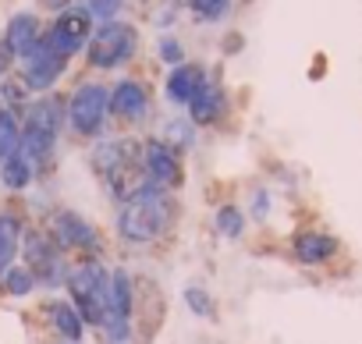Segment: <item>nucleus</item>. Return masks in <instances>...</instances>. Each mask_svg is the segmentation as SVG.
I'll list each match as a JSON object with an SVG mask.
<instances>
[{
	"instance_id": "1",
	"label": "nucleus",
	"mask_w": 362,
	"mask_h": 344,
	"mask_svg": "<svg viewBox=\"0 0 362 344\" xmlns=\"http://www.w3.org/2000/svg\"><path fill=\"white\" fill-rule=\"evenodd\" d=\"M170 224H174V203L160 189L139 192L135 199L121 203V213H117V235L124 242H132V245L156 242Z\"/></svg>"
},
{
	"instance_id": "2",
	"label": "nucleus",
	"mask_w": 362,
	"mask_h": 344,
	"mask_svg": "<svg viewBox=\"0 0 362 344\" xmlns=\"http://www.w3.org/2000/svg\"><path fill=\"white\" fill-rule=\"evenodd\" d=\"M68 291H71V305L78 309V316L93 326L107 323L110 312V273L103 263L86 259L68 273Z\"/></svg>"
},
{
	"instance_id": "3",
	"label": "nucleus",
	"mask_w": 362,
	"mask_h": 344,
	"mask_svg": "<svg viewBox=\"0 0 362 344\" xmlns=\"http://www.w3.org/2000/svg\"><path fill=\"white\" fill-rule=\"evenodd\" d=\"M135 47H139L135 25H128V22H107L89 40V64L93 68H103V71L121 68V64L132 61Z\"/></svg>"
},
{
	"instance_id": "4",
	"label": "nucleus",
	"mask_w": 362,
	"mask_h": 344,
	"mask_svg": "<svg viewBox=\"0 0 362 344\" xmlns=\"http://www.w3.org/2000/svg\"><path fill=\"white\" fill-rule=\"evenodd\" d=\"M107 110H110V93L103 85H96V82L78 85L75 96L68 100V124L78 135L93 138V135H100V128L107 121Z\"/></svg>"
},
{
	"instance_id": "5",
	"label": "nucleus",
	"mask_w": 362,
	"mask_h": 344,
	"mask_svg": "<svg viewBox=\"0 0 362 344\" xmlns=\"http://www.w3.org/2000/svg\"><path fill=\"white\" fill-rule=\"evenodd\" d=\"M25 266L33 270L36 284H61L64 280V263H61V245L47 231H29L25 235Z\"/></svg>"
},
{
	"instance_id": "6",
	"label": "nucleus",
	"mask_w": 362,
	"mask_h": 344,
	"mask_svg": "<svg viewBox=\"0 0 362 344\" xmlns=\"http://www.w3.org/2000/svg\"><path fill=\"white\" fill-rule=\"evenodd\" d=\"M61 57H71V54H78L82 47H89V40H93V18H89V11L82 8H71V11H64L54 25H50V32L43 36Z\"/></svg>"
},
{
	"instance_id": "7",
	"label": "nucleus",
	"mask_w": 362,
	"mask_h": 344,
	"mask_svg": "<svg viewBox=\"0 0 362 344\" xmlns=\"http://www.w3.org/2000/svg\"><path fill=\"white\" fill-rule=\"evenodd\" d=\"M64 68H68V57H61L47 40H40V43H36V50L22 57L25 85H29V89H40V93H43V89H50V85L64 75Z\"/></svg>"
},
{
	"instance_id": "8",
	"label": "nucleus",
	"mask_w": 362,
	"mask_h": 344,
	"mask_svg": "<svg viewBox=\"0 0 362 344\" xmlns=\"http://www.w3.org/2000/svg\"><path fill=\"white\" fill-rule=\"evenodd\" d=\"M142 167H146L149 185L160 189V192H170V189L181 185V163H177V153L167 149L160 138L146 142V149H142Z\"/></svg>"
},
{
	"instance_id": "9",
	"label": "nucleus",
	"mask_w": 362,
	"mask_h": 344,
	"mask_svg": "<svg viewBox=\"0 0 362 344\" xmlns=\"http://www.w3.org/2000/svg\"><path fill=\"white\" fill-rule=\"evenodd\" d=\"M54 238H57L61 249H75V252H96V249H100L96 227H93L86 217L71 213V210H61V213L54 217Z\"/></svg>"
},
{
	"instance_id": "10",
	"label": "nucleus",
	"mask_w": 362,
	"mask_h": 344,
	"mask_svg": "<svg viewBox=\"0 0 362 344\" xmlns=\"http://www.w3.org/2000/svg\"><path fill=\"white\" fill-rule=\"evenodd\" d=\"M146 110H149V93H146L142 82L124 78V82H117V85L110 89V114H114V117L139 121V117H146Z\"/></svg>"
},
{
	"instance_id": "11",
	"label": "nucleus",
	"mask_w": 362,
	"mask_h": 344,
	"mask_svg": "<svg viewBox=\"0 0 362 344\" xmlns=\"http://www.w3.org/2000/svg\"><path fill=\"white\" fill-rule=\"evenodd\" d=\"M40 40H43V32H40V18H36V15H29V11H25V15H15V18L8 22L4 43L11 47V54H15V57L33 54Z\"/></svg>"
},
{
	"instance_id": "12",
	"label": "nucleus",
	"mask_w": 362,
	"mask_h": 344,
	"mask_svg": "<svg viewBox=\"0 0 362 344\" xmlns=\"http://www.w3.org/2000/svg\"><path fill=\"white\" fill-rule=\"evenodd\" d=\"M203 82H206V75H203V68L199 64H177L170 75H167V96L174 100V103H192V96L203 89Z\"/></svg>"
},
{
	"instance_id": "13",
	"label": "nucleus",
	"mask_w": 362,
	"mask_h": 344,
	"mask_svg": "<svg viewBox=\"0 0 362 344\" xmlns=\"http://www.w3.org/2000/svg\"><path fill=\"white\" fill-rule=\"evenodd\" d=\"M334 252H337V242H334L330 235H320V231H302V235L295 238V259H298V263L316 266V263H327Z\"/></svg>"
},
{
	"instance_id": "14",
	"label": "nucleus",
	"mask_w": 362,
	"mask_h": 344,
	"mask_svg": "<svg viewBox=\"0 0 362 344\" xmlns=\"http://www.w3.org/2000/svg\"><path fill=\"white\" fill-rule=\"evenodd\" d=\"M22 252V220L15 213H0V277H4Z\"/></svg>"
},
{
	"instance_id": "15",
	"label": "nucleus",
	"mask_w": 362,
	"mask_h": 344,
	"mask_svg": "<svg viewBox=\"0 0 362 344\" xmlns=\"http://www.w3.org/2000/svg\"><path fill=\"white\" fill-rule=\"evenodd\" d=\"M221 110H224V93H221V85H214V82H203V89L192 96V103H189V117L196 121V124H214L217 117H221Z\"/></svg>"
},
{
	"instance_id": "16",
	"label": "nucleus",
	"mask_w": 362,
	"mask_h": 344,
	"mask_svg": "<svg viewBox=\"0 0 362 344\" xmlns=\"http://www.w3.org/2000/svg\"><path fill=\"white\" fill-rule=\"evenodd\" d=\"M50 323H54L57 337H64L68 344H78L86 337V319L78 316V309L71 302H54L50 305Z\"/></svg>"
},
{
	"instance_id": "17",
	"label": "nucleus",
	"mask_w": 362,
	"mask_h": 344,
	"mask_svg": "<svg viewBox=\"0 0 362 344\" xmlns=\"http://www.w3.org/2000/svg\"><path fill=\"white\" fill-rule=\"evenodd\" d=\"M132 280L124 270H114L110 273V312H107V323H128L132 319Z\"/></svg>"
},
{
	"instance_id": "18",
	"label": "nucleus",
	"mask_w": 362,
	"mask_h": 344,
	"mask_svg": "<svg viewBox=\"0 0 362 344\" xmlns=\"http://www.w3.org/2000/svg\"><path fill=\"white\" fill-rule=\"evenodd\" d=\"M33 174H36V167H33V160H29L22 149L0 163V182H4V189H11V192L29 189V185H33Z\"/></svg>"
},
{
	"instance_id": "19",
	"label": "nucleus",
	"mask_w": 362,
	"mask_h": 344,
	"mask_svg": "<svg viewBox=\"0 0 362 344\" xmlns=\"http://www.w3.org/2000/svg\"><path fill=\"white\" fill-rule=\"evenodd\" d=\"M61 117H64V110H61V100L47 96V100H36V103L29 107V114H25V128H36V131L57 135V128H61Z\"/></svg>"
},
{
	"instance_id": "20",
	"label": "nucleus",
	"mask_w": 362,
	"mask_h": 344,
	"mask_svg": "<svg viewBox=\"0 0 362 344\" xmlns=\"http://www.w3.org/2000/svg\"><path fill=\"white\" fill-rule=\"evenodd\" d=\"M22 149V124L11 110H0V163Z\"/></svg>"
},
{
	"instance_id": "21",
	"label": "nucleus",
	"mask_w": 362,
	"mask_h": 344,
	"mask_svg": "<svg viewBox=\"0 0 362 344\" xmlns=\"http://www.w3.org/2000/svg\"><path fill=\"white\" fill-rule=\"evenodd\" d=\"M160 142L167 146V149H192V142H196V131H192V121H181V117H174V121H167L163 128H160Z\"/></svg>"
},
{
	"instance_id": "22",
	"label": "nucleus",
	"mask_w": 362,
	"mask_h": 344,
	"mask_svg": "<svg viewBox=\"0 0 362 344\" xmlns=\"http://www.w3.org/2000/svg\"><path fill=\"white\" fill-rule=\"evenodd\" d=\"M0 284H4V291L15 295V298H25V295L36 291V277H33V270H29V266H18V263H15L4 277H0Z\"/></svg>"
},
{
	"instance_id": "23",
	"label": "nucleus",
	"mask_w": 362,
	"mask_h": 344,
	"mask_svg": "<svg viewBox=\"0 0 362 344\" xmlns=\"http://www.w3.org/2000/svg\"><path fill=\"white\" fill-rule=\"evenodd\" d=\"M217 231L228 235V238H238L245 231V213L238 206H221L217 210Z\"/></svg>"
},
{
	"instance_id": "24",
	"label": "nucleus",
	"mask_w": 362,
	"mask_h": 344,
	"mask_svg": "<svg viewBox=\"0 0 362 344\" xmlns=\"http://www.w3.org/2000/svg\"><path fill=\"white\" fill-rule=\"evenodd\" d=\"M121 4H124V0H89L86 11H89V18H100V22L107 25V22H117Z\"/></svg>"
},
{
	"instance_id": "25",
	"label": "nucleus",
	"mask_w": 362,
	"mask_h": 344,
	"mask_svg": "<svg viewBox=\"0 0 362 344\" xmlns=\"http://www.w3.org/2000/svg\"><path fill=\"white\" fill-rule=\"evenodd\" d=\"M185 4H189L199 18H206V22H214V18L228 15V0H185Z\"/></svg>"
},
{
	"instance_id": "26",
	"label": "nucleus",
	"mask_w": 362,
	"mask_h": 344,
	"mask_svg": "<svg viewBox=\"0 0 362 344\" xmlns=\"http://www.w3.org/2000/svg\"><path fill=\"white\" fill-rule=\"evenodd\" d=\"M185 302H189V309H192L196 316H214V298H210L203 287H189V291H185Z\"/></svg>"
},
{
	"instance_id": "27",
	"label": "nucleus",
	"mask_w": 362,
	"mask_h": 344,
	"mask_svg": "<svg viewBox=\"0 0 362 344\" xmlns=\"http://www.w3.org/2000/svg\"><path fill=\"white\" fill-rule=\"evenodd\" d=\"M160 57H163L167 64H181V57H185V54H181V43H177V40L163 36V40H160Z\"/></svg>"
},
{
	"instance_id": "28",
	"label": "nucleus",
	"mask_w": 362,
	"mask_h": 344,
	"mask_svg": "<svg viewBox=\"0 0 362 344\" xmlns=\"http://www.w3.org/2000/svg\"><path fill=\"white\" fill-rule=\"evenodd\" d=\"M11 61H15V54H11V47L0 40V78L8 75V68H11Z\"/></svg>"
},
{
	"instance_id": "29",
	"label": "nucleus",
	"mask_w": 362,
	"mask_h": 344,
	"mask_svg": "<svg viewBox=\"0 0 362 344\" xmlns=\"http://www.w3.org/2000/svg\"><path fill=\"white\" fill-rule=\"evenodd\" d=\"M267 206H270L267 192H256V203H252V217H256V220H263V217H267Z\"/></svg>"
},
{
	"instance_id": "30",
	"label": "nucleus",
	"mask_w": 362,
	"mask_h": 344,
	"mask_svg": "<svg viewBox=\"0 0 362 344\" xmlns=\"http://www.w3.org/2000/svg\"><path fill=\"white\" fill-rule=\"evenodd\" d=\"M64 344H68V340H64Z\"/></svg>"
}]
</instances>
